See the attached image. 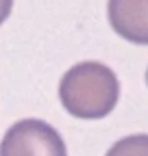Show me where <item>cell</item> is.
<instances>
[{"mask_svg":"<svg viewBox=\"0 0 148 156\" xmlns=\"http://www.w3.org/2000/svg\"><path fill=\"white\" fill-rule=\"evenodd\" d=\"M59 100L65 113L76 119H102L120 100V80L105 63L81 61L63 74Z\"/></svg>","mask_w":148,"mask_h":156,"instance_id":"obj_1","label":"cell"},{"mask_svg":"<svg viewBox=\"0 0 148 156\" xmlns=\"http://www.w3.org/2000/svg\"><path fill=\"white\" fill-rule=\"evenodd\" d=\"M0 156H68L59 130L44 119L15 122L0 141Z\"/></svg>","mask_w":148,"mask_h":156,"instance_id":"obj_2","label":"cell"},{"mask_svg":"<svg viewBox=\"0 0 148 156\" xmlns=\"http://www.w3.org/2000/svg\"><path fill=\"white\" fill-rule=\"evenodd\" d=\"M107 17L116 35L137 46H148V0H109Z\"/></svg>","mask_w":148,"mask_h":156,"instance_id":"obj_3","label":"cell"},{"mask_svg":"<svg viewBox=\"0 0 148 156\" xmlns=\"http://www.w3.org/2000/svg\"><path fill=\"white\" fill-rule=\"evenodd\" d=\"M105 156H148V134H131L118 139Z\"/></svg>","mask_w":148,"mask_h":156,"instance_id":"obj_4","label":"cell"},{"mask_svg":"<svg viewBox=\"0 0 148 156\" xmlns=\"http://www.w3.org/2000/svg\"><path fill=\"white\" fill-rule=\"evenodd\" d=\"M13 9V0H0V26L7 22V17L11 15Z\"/></svg>","mask_w":148,"mask_h":156,"instance_id":"obj_5","label":"cell"},{"mask_svg":"<svg viewBox=\"0 0 148 156\" xmlns=\"http://www.w3.org/2000/svg\"><path fill=\"white\" fill-rule=\"evenodd\" d=\"M146 85H148V69H146Z\"/></svg>","mask_w":148,"mask_h":156,"instance_id":"obj_6","label":"cell"}]
</instances>
